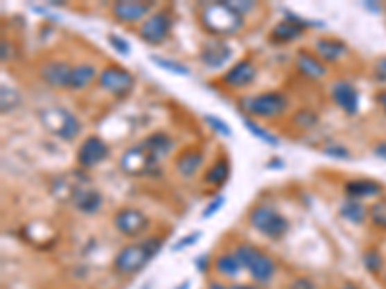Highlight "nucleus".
<instances>
[{
  "instance_id": "3",
  "label": "nucleus",
  "mask_w": 386,
  "mask_h": 289,
  "mask_svg": "<svg viewBox=\"0 0 386 289\" xmlns=\"http://www.w3.org/2000/svg\"><path fill=\"white\" fill-rule=\"evenodd\" d=\"M39 122L49 133L64 141H73L81 133V122L70 110L62 106H46L39 110Z\"/></svg>"
},
{
  "instance_id": "45",
  "label": "nucleus",
  "mask_w": 386,
  "mask_h": 289,
  "mask_svg": "<svg viewBox=\"0 0 386 289\" xmlns=\"http://www.w3.org/2000/svg\"><path fill=\"white\" fill-rule=\"evenodd\" d=\"M209 289H228V288H225V286L218 283V281H211V283H209Z\"/></svg>"
},
{
  "instance_id": "29",
  "label": "nucleus",
  "mask_w": 386,
  "mask_h": 289,
  "mask_svg": "<svg viewBox=\"0 0 386 289\" xmlns=\"http://www.w3.org/2000/svg\"><path fill=\"white\" fill-rule=\"evenodd\" d=\"M151 62H155L161 70H166V72L174 73V75H189V68L184 66L182 62H176V60H170V58H164V56H151Z\"/></svg>"
},
{
  "instance_id": "34",
  "label": "nucleus",
  "mask_w": 386,
  "mask_h": 289,
  "mask_svg": "<svg viewBox=\"0 0 386 289\" xmlns=\"http://www.w3.org/2000/svg\"><path fill=\"white\" fill-rule=\"evenodd\" d=\"M203 120H205L207 124L215 129L216 133H220L222 137H232V129H230V126L226 124L225 120H220V118H216V116H211V114H207Z\"/></svg>"
},
{
  "instance_id": "48",
  "label": "nucleus",
  "mask_w": 386,
  "mask_h": 289,
  "mask_svg": "<svg viewBox=\"0 0 386 289\" xmlns=\"http://www.w3.org/2000/svg\"><path fill=\"white\" fill-rule=\"evenodd\" d=\"M232 289H255L253 286H234Z\"/></svg>"
},
{
  "instance_id": "38",
  "label": "nucleus",
  "mask_w": 386,
  "mask_h": 289,
  "mask_svg": "<svg viewBox=\"0 0 386 289\" xmlns=\"http://www.w3.org/2000/svg\"><path fill=\"white\" fill-rule=\"evenodd\" d=\"M199 237H201V234L199 232H195V234H189L188 237H184V239H180L178 243H174V247H172V251H184L188 245H193L198 243Z\"/></svg>"
},
{
  "instance_id": "7",
  "label": "nucleus",
  "mask_w": 386,
  "mask_h": 289,
  "mask_svg": "<svg viewBox=\"0 0 386 289\" xmlns=\"http://www.w3.org/2000/svg\"><path fill=\"white\" fill-rule=\"evenodd\" d=\"M249 222L255 230H259L261 234L267 235L270 239H280L284 237L288 232V220L280 212H277V208L269 207V205H259L252 210L249 214Z\"/></svg>"
},
{
  "instance_id": "43",
  "label": "nucleus",
  "mask_w": 386,
  "mask_h": 289,
  "mask_svg": "<svg viewBox=\"0 0 386 289\" xmlns=\"http://www.w3.org/2000/svg\"><path fill=\"white\" fill-rule=\"evenodd\" d=\"M373 153L377 154L378 158H385V160H386V141H380L378 144H375Z\"/></svg>"
},
{
  "instance_id": "41",
  "label": "nucleus",
  "mask_w": 386,
  "mask_h": 289,
  "mask_svg": "<svg viewBox=\"0 0 386 289\" xmlns=\"http://www.w3.org/2000/svg\"><path fill=\"white\" fill-rule=\"evenodd\" d=\"M0 56H2V60H4V62L12 58V45L6 43V41H2V45H0Z\"/></svg>"
},
{
  "instance_id": "47",
  "label": "nucleus",
  "mask_w": 386,
  "mask_h": 289,
  "mask_svg": "<svg viewBox=\"0 0 386 289\" xmlns=\"http://www.w3.org/2000/svg\"><path fill=\"white\" fill-rule=\"evenodd\" d=\"M340 289H358V288H356L353 283H344V286H342Z\"/></svg>"
},
{
  "instance_id": "10",
  "label": "nucleus",
  "mask_w": 386,
  "mask_h": 289,
  "mask_svg": "<svg viewBox=\"0 0 386 289\" xmlns=\"http://www.w3.org/2000/svg\"><path fill=\"white\" fill-rule=\"evenodd\" d=\"M147 226H149V218L145 216V212H141L139 208L124 207L114 214V227L128 237L143 234Z\"/></svg>"
},
{
  "instance_id": "39",
  "label": "nucleus",
  "mask_w": 386,
  "mask_h": 289,
  "mask_svg": "<svg viewBox=\"0 0 386 289\" xmlns=\"http://www.w3.org/2000/svg\"><path fill=\"white\" fill-rule=\"evenodd\" d=\"M363 261H365V264H367V268L371 272H377L378 268H380V257H378V253H375V251H369V253H365V257H363Z\"/></svg>"
},
{
  "instance_id": "22",
  "label": "nucleus",
  "mask_w": 386,
  "mask_h": 289,
  "mask_svg": "<svg viewBox=\"0 0 386 289\" xmlns=\"http://www.w3.org/2000/svg\"><path fill=\"white\" fill-rule=\"evenodd\" d=\"M203 153H199V151H193V149H188V151H184V153L178 156V160H176V170L180 174L182 178H193L195 174L201 170V166H203Z\"/></svg>"
},
{
  "instance_id": "18",
  "label": "nucleus",
  "mask_w": 386,
  "mask_h": 289,
  "mask_svg": "<svg viewBox=\"0 0 386 289\" xmlns=\"http://www.w3.org/2000/svg\"><path fill=\"white\" fill-rule=\"evenodd\" d=\"M296 66L299 72L304 73L309 80H321L326 75V66L323 60H319L317 56L307 53V50H299L296 55Z\"/></svg>"
},
{
  "instance_id": "17",
  "label": "nucleus",
  "mask_w": 386,
  "mask_h": 289,
  "mask_svg": "<svg viewBox=\"0 0 386 289\" xmlns=\"http://www.w3.org/2000/svg\"><path fill=\"white\" fill-rule=\"evenodd\" d=\"M72 205L78 208L80 212H83V214H95V212L100 210V207H103V195H100V191H97L95 187L83 183L80 189L76 191Z\"/></svg>"
},
{
  "instance_id": "30",
  "label": "nucleus",
  "mask_w": 386,
  "mask_h": 289,
  "mask_svg": "<svg viewBox=\"0 0 386 289\" xmlns=\"http://www.w3.org/2000/svg\"><path fill=\"white\" fill-rule=\"evenodd\" d=\"M19 102H21V97H19L18 91L2 85V89H0V106H2V112L8 114V112H12V110L18 106Z\"/></svg>"
},
{
  "instance_id": "36",
  "label": "nucleus",
  "mask_w": 386,
  "mask_h": 289,
  "mask_svg": "<svg viewBox=\"0 0 386 289\" xmlns=\"http://www.w3.org/2000/svg\"><path fill=\"white\" fill-rule=\"evenodd\" d=\"M225 205H226V197H225V195H218V197H215V199L211 201V203H209V205L203 208V212H201V218H203V220H209L211 216H215L216 212H218L220 208L225 207Z\"/></svg>"
},
{
  "instance_id": "28",
  "label": "nucleus",
  "mask_w": 386,
  "mask_h": 289,
  "mask_svg": "<svg viewBox=\"0 0 386 289\" xmlns=\"http://www.w3.org/2000/svg\"><path fill=\"white\" fill-rule=\"evenodd\" d=\"M216 270L225 276H236L238 272L242 270V264L238 262L236 254H220L215 261Z\"/></svg>"
},
{
  "instance_id": "8",
  "label": "nucleus",
  "mask_w": 386,
  "mask_h": 289,
  "mask_svg": "<svg viewBox=\"0 0 386 289\" xmlns=\"http://www.w3.org/2000/svg\"><path fill=\"white\" fill-rule=\"evenodd\" d=\"M97 82L108 93H112L116 97H126L134 89L135 77L120 66H107L100 70Z\"/></svg>"
},
{
  "instance_id": "15",
  "label": "nucleus",
  "mask_w": 386,
  "mask_h": 289,
  "mask_svg": "<svg viewBox=\"0 0 386 289\" xmlns=\"http://www.w3.org/2000/svg\"><path fill=\"white\" fill-rule=\"evenodd\" d=\"M72 68L68 62L62 60H53V62L43 64L41 68V77L46 85L58 87V89H70V77H72Z\"/></svg>"
},
{
  "instance_id": "2",
  "label": "nucleus",
  "mask_w": 386,
  "mask_h": 289,
  "mask_svg": "<svg viewBox=\"0 0 386 289\" xmlns=\"http://www.w3.org/2000/svg\"><path fill=\"white\" fill-rule=\"evenodd\" d=\"M162 249V241L157 237H147L143 243L126 245L114 259V268L120 274H135L141 268H145V264L153 259L155 254Z\"/></svg>"
},
{
  "instance_id": "42",
  "label": "nucleus",
  "mask_w": 386,
  "mask_h": 289,
  "mask_svg": "<svg viewBox=\"0 0 386 289\" xmlns=\"http://www.w3.org/2000/svg\"><path fill=\"white\" fill-rule=\"evenodd\" d=\"M292 289H313V283L309 280H306V278H299V280L294 281Z\"/></svg>"
},
{
  "instance_id": "6",
  "label": "nucleus",
  "mask_w": 386,
  "mask_h": 289,
  "mask_svg": "<svg viewBox=\"0 0 386 289\" xmlns=\"http://www.w3.org/2000/svg\"><path fill=\"white\" fill-rule=\"evenodd\" d=\"M153 154L147 151L143 143H137L126 149L120 156V168L128 176H159L161 166Z\"/></svg>"
},
{
  "instance_id": "13",
  "label": "nucleus",
  "mask_w": 386,
  "mask_h": 289,
  "mask_svg": "<svg viewBox=\"0 0 386 289\" xmlns=\"http://www.w3.org/2000/svg\"><path fill=\"white\" fill-rule=\"evenodd\" d=\"M153 8L151 2H139V0H120L112 6V14L122 24H137Z\"/></svg>"
},
{
  "instance_id": "20",
  "label": "nucleus",
  "mask_w": 386,
  "mask_h": 289,
  "mask_svg": "<svg viewBox=\"0 0 386 289\" xmlns=\"http://www.w3.org/2000/svg\"><path fill=\"white\" fill-rule=\"evenodd\" d=\"M344 191L350 199H367V197H375L380 195L383 185L378 181L373 180H351L344 185Z\"/></svg>"
},
{
  "instance_id": "12",
  "label": "nucleus",
  "mask_w": 386,
  "mask_h": 289,
  "mask_svg": "<svg viewBox=\"0 0 386 289\" xmlns=\"http://www.w3.org/2000/svg\"><path fill=\"white\" fill-rule=\"evenodd\" d=\"M331 95H333L334 102L348 116H356L358 114V110H360V93H358V89L350 82H346V80L334 82L333 87H331Z\"/></svg>"
},
{
  "instance_id": "14",
  "label": "nucleus",
  "mask_w": 386,
  "mask_h": 289,
  "mask_svg": "<svg viewBox=\"0 0 386 289\" xmlns=\"http://www.w3.org/2000/svg\"><path fill=\"white\" fill-rule=\"evenodd\" d=\"M255 77H257L255 64L249 62V60H240L225 73L222 83L230 89H245L247 85H252L255 82Z\"/></svg>"
},
{
  "instance_id": "5",
  "label": "nucleus",
  "mask_w": 386,
  "mask_h": 289,
  "mask_svg": "<svg viewBox=\"0 0 386 289\" xmlns=\"http://www.w3.org/2000/svg\"><path fill=\"white\" fill-rule=\"evenodd\" d=\"M243 112L263 120H274L282 116L288 109V99L280 93H261L255 97H243L240 100Z\"/></svg>"
},
{
  "instance_id": "23",
  "label": "nucleus",
  "mask_w": 386,
  "mask_h": 289,
  "mask_svg": "<svg viewBox=\"0 0 386 289\" xmlns=\"http://www.w3.org/2000/svg\"><path fill=\"white\" fill-rule=\"evenodd\" d=\"M99 77L97 68L93 64H78L72 68V77H70V89H85L91 83Z\"/></svg>"
},
{
  "instance_id": "19",
  "label": "nucleus",
  "mask_w": 386,
  "mask_h": 289,
  "mask_svg": "<svg viewBox=\"0 0 386 289\" xmlns=\"http://www.w3.org/2000/svg\"><path fill=\"white\" fill-rule=\"evenodd\" d=\"M315 48H317V55L321 56L324 62H336L338 58L348 53L346 43H342L338 39H331V37L315 39Z\"/></svg>"
},
{
  "instance_id": "32",
  "label": "nucleus",
  "mask_w": 386,
  "mask_h": 289,
  "mask_svg": "<svg viewBox=\"0 0 386 289\" xmlns=\"http://www.w3.org/2000/svg\"><path fill=\"white\" fill-rule=\"evenodd\" d=\"M369 218L375 226L386 230V201H378L369 208Z\"/></svg>"
},
{
  "instance_id": "31",
  "label": "nucleus",
  "mask_w": 386,
  "mask_h": 289,
  "mask_svg": "<svg viewBox=\"0 0 386 289\" xmlns=\"http://www.w3.org/2000/svg\"><path fill=\"white\" fill-rule=\"evenodd\" d=\"M292 122L296 124L297 127H301V129H311L319 124V116L315 114L313 110L309 109H304V110H297L294 118H292Z\"/></svg>"
},
{
  "instance_id": "26",
  "label": "nucleus",
  "mask_w": 386,
  "mask_h": 289,
  "mask_svg": "<svg viewBox=\"0 0 386 289\" xmlns=\"http://www.w3.org/2000/svg\"><path fill=\"white\" fill-rule=\"evenodd\" d=\"M228 178H230V162L226 160L225 156L216 158L205 174L207 183H209V185H215V187L225 185L226 181H228Z\"/></svg>"
},
{
  "instance_id": "46",
  "label": "nucleus",
  "mask_w": 386,
  "mask_h": 289,
  "mask_svg": "<svg viewBox=\"0 0 386 289\" xmlns=\"http://www.w3.org/2000/svg\"><path fill=\"white\" fill-rule=\"evenodd\" d=\"M365 6H367V8H371V10H377V12H380V6H375L373 2H365Z\"/></svg>"
},
{
  "instance_id": "25",
  "label": "nucleus",
  "mask_w": 386,
  "mask_h": 289,
  "mask_svg": "<svg viewBox=\"0 0 386 289\" xmlns=\"http://www.w3.org/2000/svg\"><path fill=\"white\" fill-rule=\"evenodd\" d=\"M369 210L358 199H346L340 205V216L351 224H363L367 220Z\"/></svg>"
},
{
  "instance_id": "27",
  "label": "nucleus",
  "mask_w": 386,
  "mask_h": 289,
  "mask_svg": "<svg viewBox=\"0 0 386 289\" xmlns=\"http://www.w3.org/2000/svg\"><path fill=\"white\" fill-rule=\"evenodd\" d=\"M243 126H245V129L252 133V136H255L259 141H263V143L270 144V147H279L280 144V139L277 136H272L270 131H267L265 127H261L257 122H253V120H249V118H243Z\"/></svg>"
},
{
  "instance_id": "9",
  "label": "nucleus",
  "mask_w": 386,
  "mask_h": 289,
  "mask_svg": "<svg viewBox=\"0 0 386 289\" xmlns=\"http://www.w3.org/2000/svg\"><path fill=\"white\" fill-rule=\"evenodd\" d=\"M172 29V18L168 12H155L145 19L139 28V37L149 45H161L164 43Z\"/></svg>"
},
{
  "instance_id": "24",
  "label": "nucleus",
  "mask_w": 386,
  "mask_h": 289,
  "mask_svg": "<svg viewBox=\"0 0 386 289\" xmlns=\"http://www.w3.org/2000/svg\"><path fill=\"white\" fill-rule=\"evenodd\" d=\"M304 33H306V28H301L299 24L292 21V19H282L272 29V41H277V43H290V41H296L297 37H301Z\"/></svg>"
},
{
  "instance_id": "44",
  "label": "nucleus",
  "mask_w": 386,
  "mask_h": 289,
  "mask_svg": "<svg viewBox=\"0 0 386 289\" xmlns=\"http://www.w3.org/2000/svg\"><path fill=\"white\" fill-rule=\"evenodd\" d=\"M378 102H380V106H383V110H385V114H386V91L378 93Z\"/></svg>"
},
{
  "instance_id": "37",
  "label": "nucleus",
  "mask_w": 386,
  "mask_h": 289,
  "mask_svg": "<svg viewBox=\"0 0 386 289\" xmlns=\"http://www.w3.org/2000/svg\"><path fill=\"white\" fill-rule=\"evenodd\" d=\"M226 4L232 10H236L240 16H243V14H247V12H252V10L255 8V2H252V0H242V2L230 0V2H226Z\"/></svg>"
},
{
  "instance_id": "21",
  "label": "nucleus",
  "mask_w": 386,
  "mask_h": 289,
  "mask_svg": "<svg viewBox=\"0 0 386 289\" xmlns=\"http://www.w3.org/2000/svg\"><path fill=\"white\" fill-rule=\"evenodd\" d=\"M141 143L147 147V151L153 154L159 162L162 158H166L172 153V149H174V141L166 133H162V131H155L151 136H147Z\"/></svg>"
},
{
  "instance_id": "40",
  "label": "nucleus",
  "mask_w": 386,
  "mask_h": 289,
  "mask_svg": "<svg viewBox=\"0 0 386 289\" xmlns=\"http://www.w3.org/2000/svg\"><path fill=\"white\" fill-rule=\"evenodd\" d=\"M375 73H377L378 82H386V56L377 60V64H375Z\"/></svg>"
},
{
  "instance_id": "11",
  "label": "nucleus",
  "mask_w": 386,
  "mask_h": 289,
  "mask_svg": "<svg viewBox=\"0 0 386 289\" xmlns=\"http://www.w3.org/2000/svg\"><path fill=\"white\" fill-rule=\"evenodd\" d=\"M108 153H110V149L100 137L89 136L78 149V162L81 168H95L107 160Z\"/></svg>"
},
{
  "instance_id": "35",
  "label": "nucleus",
  "mask_w": 386,
  "mask_h": 289,
  "mask_svg": "<svg viewBox=\"0 0 386 289\" xmlns=\"http://www.w3.org/2000/svg\"><path fill=\"white\" fill-rule=\"evenodd\" d=\"M108 43H110V46L116 50L118 55H122V56H130L132 55V48H130V43H128L126 39H122L120 35H108Z\"/></svg>"
},
{
  "instance_id": "1",
  "label": "nucleus",
  "mask_w": 386,
  "mask_h": 289,
  "mask_svg": "<svg viewBox=\"0 0 386 289\" xmlns=\"http://www.w3.org/2000/svg\"><path fill=\"white\" fill-rule=\"evenodd\" d=\"M201 24L213 35H234L243 28V16L226 2H213L207 4L201 12Z\"/></svg>"
},
{
  "instance_id": "16",
  "label": "nucleus",
  "mask_w": 386,
  "mask_h": 289,
  "mask_svg": "<svg viewBox=\"0 0 386 289\" xmlns=\"http://www.w3.org/2000/svg\"><path fill=\"white\" fill-rule=\"evenodd\" d=\"M199 58H201V62L205 64L207 68L218 70L232 58V48L226 43H222V41H209L201 48Z\"/></svg>"
},
{
  "instance_id": "4",
  "label": "nucleus",
  "mask_w": 386,
  "mask_h": 289,
  "mask_svg": "<svg viewBox=\"0 0 386 289\" xmlns=\"http://www.w3.org/2000/svg\"><path fill=\"white\" fill-rule=\"evenodd\" d=\"M236 259L242 264V268L249 270L253 278L261 283H267V281L274 276V270H277V264L270 259L269 254H265L263 251H259L257 247H252V245H238L236 247Z\"/></svg>"
},
{
  "instance_id": "33",
  "label": "nucleus",
  "mask_w": 386,
  "mask_h": 289,
  "mask_svg": "<svg viewBox=\"0 0 386 289\" xmlns=\"http://www.w3.org/2000/svg\"><path fill=\"white\" fill-rule=\"evenodd\" d=\"M323 153L326 156H331V158H338V160H350L351 158V153L346 149V147H342L338 143H331L326 144L323 149Z\"/></svg>"
}]
</instances>
